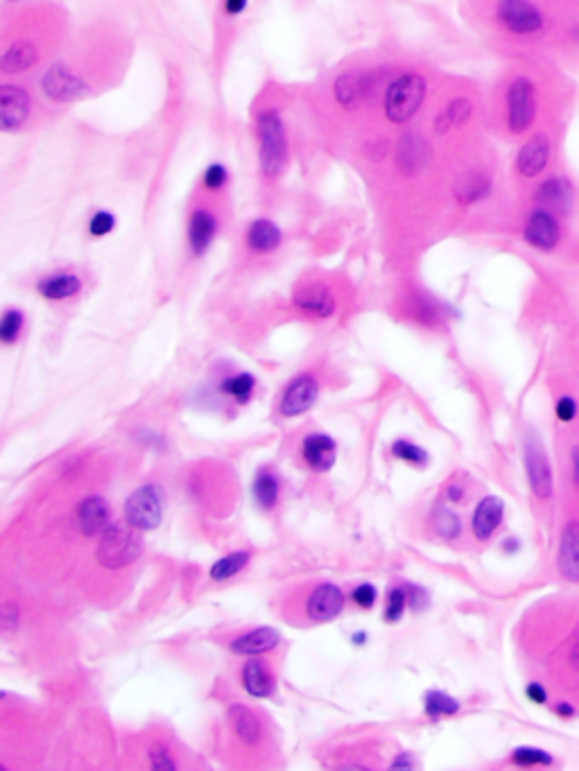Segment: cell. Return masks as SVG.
I'll return each instance as SVG.
<instances>
[{"label":"cell","instance_id":"28","mask_svg":"<svg viewBox=\"0 0 579 771\" xmlns=\"http://www.w3.org/2000/svg\"><path fill=\"white\" fill-rule=\"evenodd\" d=\"M39 48L32 41H14L10 48L5 50L3 59H0V71L5 75L23 73L37 64Z\"/></svg>","mask_w":579,"mask_h":771},{"label":"cell","instance_id":"34","mask_svg":"<svg viewBox=\"0 0 579 771\" xmlns=\"http://www.w3.org/2000/svg\"><path fill=\"white\" fill-rule=\"evenodd\" d=\"M249 557H252V554L243 550V552H233V554H229V557L215 561L211 566V579L213 582H227V579H231L233 575H238L240 570L247 566Z\"/></svg>","mask_w":579,"mask_h":771},{"label":"cell","instance_id":"35","mask_svg":"<svg viewBox=\"0 0 579 771\" xmlns=\"http://www.w3.org/2000/svg\"><path fill=\"white\" fill-rule=\"evenodd\" d=\"M432 527H435V534L444 541H453L462 534V521L460 516L451 509H439L435 518H432Z\"/></svg>","mask_w":579,"mask_h":771},{"label":"cell","instance_id":"47","mask_svg":"<svg viewBox=\"0 0 579 771\" xmlns=\"http://www.w3.org/2000/svg\"><path fill=\"white\" fill-rule=\"evenodd\" d=\"M408 591L412 593V609L414 611H423V609H428V604H430V600H428V593L426 591H423V588H419V586H408Z\"/></svg>","mask_w":579,"mask_h":771},{"label":"cell","instance_id":"15","mask_svg":"<svg viewBox=\"0 0 579 771\" xmlns=\"http://www.w3.org/2000/svg\"><path fill=\"white\" fill-rule=\"evenodd\" d=\"M369 91H371V75L358 73V71L340 75L333 86L335 100L340 102V107L347 111H356L365 105Z\"/></svg>","mask_w":579,"mask_h":771},{"label":"cell","instance_id":"36","mask_svg":"<svg viewBox=\"0 0 579 771\" xmlns=\"http://www.w3.org/2000/svg\"><path fill=\"white\" fill-rule=\"evenodd\" d=\"M512 765L516 767H550L555 765V758L550 756L548 751L537 749V747H518L512 753Z\"/></svg>","mask_w":579,"mask_h":771},{"label":"cell","instance_id":"42","mask_svg":"<svg viewBox=\"0 0 579 771\" xmlns=\"http://www.w3.org/2000/svg\"><path fill=\"white\" fill-rule=\"evenodd\" d=\"M150 762L157 771H175L177 769L175 758H172V753L168 751V747L163 742H157L150 747Z\"/></svg>","mask_w":579,"mask_h":771},{"label":"cell","instance_id":"53","mask_svg":"<svg viewBox=\"0 0 579 771\" xmlns=\"http://www.w3.org/2000/svg\"><path fill=\"white\" fill-rule=\"evenodd\" d=\"M464 498V489L457 487V484H453V487H448V500L453 502H460Z\"/></svg>","mask_w":579,"mask_h":771},{"label":"cell","instance_id":"31","mask_svg":"<svg viewBox=\"0 0 579 771\" xmlns=\"http://www.w3.org/2000/svg\"><path fill=\"white\" fill-rule=\"evenodd\" d=\"M252 493L258 507L272 509L276 505V500H279V480H276V475L263 469L256 475Z\"/></svg>","mask_w":579,"mask_h":771},{"label":"cell","instance_id":"50","mask_svg":"<svg viewBox=\"0 0 579 771\" xmlns=\"http://www.w3.org/2000/svg\"><path fill=\"white\" fill-rule=\"evenodd\" d=\"M412 767H414V762H412L410 753H403V756H399L392 762V769H412Z\"/></svg>","mask_w":579,"mask_h":771},{"label":"cell","instance_id":"14","mask_svg":"<svg viewBox=\"0 0 579 771\" xmlns=\"http://www.w3.org/2000/svg\"><path fill=\"white\" fill-rule=\"evenodd\" d=\"M494 193V181L485 170L471 168L460 175L455 184V199L460 206H478Z\"/></svg>","mask_w":579,"mask_h":771},{"label":"cell","instance_id":"26","mask_svg":"<svg viewBox=\"0 0 579 771\" xmlns=\"http://www.w3.org/2000/svg\"><path fill=\"white\" fill-rule=\"evenodd\" d=\"M243 686L249 695L256 699H267L274 692V677L270 672V665L261 658H252L243 667Z\"/></svg>","mask_w":579,"mask_h":771},{"label":"cell","instance_id":"37","mask_svg":"<svg viewBox=\"0 0 579 771\" xmlns=\"http://www.w3.org/2000/svg\"><path fill=\"white\" fill-rule=\"evenodd\" d=\"M23 331V313L21 310H7V313L3 315V319H0V342H3L5 346L14 344L16 340H19V335Z\"/></svg>","mask_w":579,"mask_h":771},{"label":"cell","instance_id":"25","mask_svg":"<svg viewBox=\"0 0 579 771\" xmlns=\"http://www.w3.org/2000/svg\"><path fill=\"white\" fill-rule=\"evenodd\" d=\"M37 290L43 299L48 301H64L75 297L82 290V279L71 272H57L50 276H43L37 283Z\"/></svg>","mask_w":579,"mask_h":771},{"label":"cell","instance_id":"40","mask_svg":"<svg viewBox=\"0 0 579 771\" xmlns=\"http://www.w3.org/2000/svg\"><path fill=\"white\" fill-rule=\"evenodd\" d=\"M405 604H408V591H405V588H394L390 597H387L385 620L387 622H399L403 611H405Z\"/></svg>","mask_w":579,"mask_h":771},{"label":"cell","instance_id":"55","mask_svg":"<svg viewBox=\"0 0 579 771\" xmlns=\"http://www.w3.org/2000/svg\"><path fill=\"white\" fill-rule=\"evenodd\" d=\"M365 640H367V638H365V634H362V636L358 634L356 638H353V643H356V645H360V643H365Z\"/></svg>","mask_w":579,"mask_h":771},{"label":"cell","instance_id":"29","mask_svg":"<svg viewBox=\"0 0 579 771\" xmlns=\"http://www.w3.org/2000/svg\"><path fill=\"white\" fill-rule=\"evenodd\" d=\"M473 116V102L469 98H455L448 102V107L439 114L437 118V132H448V129L462 127L471 120Z\"/></svg>","mask_w":579,"mask_h":771},{"label":"cell","instance_id":"21","mask_svg":"<svg viewBox=\"0 0 579 771\" xmlns=\"http://www.w3.org/2000/svg\"><path fill=\"white\" fill-rule=\"evenodd\" d=\"M109 505L102 496H91L80 502L77 507V527L84 536H98L107 530L109 523Z\"/></svg>","mask_w":579,"mask_h":771},{"label":"cell","instance_id":"1","mask_svg":"<svg viewBox=\"0 0 579 771\" xmlns=\"http://www.w3.org/2000/svg\"><path fill=\"white\" fill-rule=\"evenodd\" d=\"M541 116V89L532 75L518 73L505 89V127L512 136L530 134Z\"/></svg>","mask_w":579,"mask_h":771},{"label":"cell","instance_id":"38","mask_svg":"<svg viewBox=\"0 0 579 771\" xmlns=\"http://www.w3.org/2000/svg\"><path fill=\"white\" fill-rule=\"evenodd\" d=\"M392 453H394V457H399V459H403V462L414 464V466H426L428 464L426 450L417 444H410V441H405V439L394 441Z\"/></svg>","mask_w":579,"mask_h":771},{"label":"cell","instance_id":"23","mask_svg":"<svg viewBox=\"0 0 579 771\" xmlns=\"http://www.w3.org/2000/svg\"><path fill=\"white\" fill-rule=\"evenodd\" d=\"M229 724L233 733H236V738L247 744V747H254V744L261 742L263 738V726H261V719L256 717L254 710H249L245 704H233L229 706Z\"/></svg>","mask_w":579,"mask_h":771},{"label":"cell","instance_id":"41","mask_svg":"<svg viewBox=\"0 0 579 771\" xmlns=\"http://www.w3.org/2000/svg\"><path fill=\"white\" fill-rule=\"evenodd\" d=\"M202 181L206 190H222L229 184V170L227 166H222V163H211V166L204 170Z\"/></svg>","mask_w":579,"mask_h":771},{"label":"cell","instance_id":"18","mask_svg":"<svg viewBox=\"0 0 579 771\" xmlns=\"http://www.w3.org/2000/svg\"><path fill=\"white\" fill-rule=\"evenodd\" d=\"M218 236V218L211 211L197 209L188 220V247L193 256H202Z\"/></svg>","mask_w":579,"mask_h":771},{"label":"cell","instance_id":"7","mask_svg":"<svg viewBox=\"0 0 579 771\" xmlns=\"http://www.w3.org/2000/svg\"><path fill=\"white\" fill-rule=\"evenodd\" d=\"M552 159H555V141L546 132L530 134L525 138V143L518 147L514 170L525 181H539L548 175Z\"/></svg>","mask_w":579,"mask_h":771},{"label":"cell","instance_id":"49","mask_svg":"<svg viewBox=\"0 0 579 771\" xmlns=\"http://www.w3.org/2000/svg\"><path fill=\"white\" fill-rule=\"evenodd\" d=\"M555 713L561 717V719H570L575 717V706L568 704V701H561V704L555 706Z\"/></svg>","mask_w":579,"mask_h":771},{"label":"cell","instance_id":"45","mask_svg":"<svg viewBox=\"0 0 579 771\" xmlns=\"http://www.w3.org/2000/svg\"><path fill=\"white\" fill-rule=\"evenodd\" d=\"M376 597H378V593L371 584H360L356 591H353V602L362 606V609H371V606L376 604Z\"/></svg>","mask_w":579,"mask_h":771},{"label":"cell","instance_id":"27","mask_svg":"<svg viewBox=\"0 0 579 771\" xmlns=\"http://www.w3.org/2000/svg\"><path fill=\"white\" fill-rule=\"evenodd\" d=\"M283 240L281 229L276 227L272 220H254L247 229V247L254 254H272L274 249H279Z\"/></svg>","mask_w":579,"mask_h":771},{"label":"cell","instance_id":"32","mask_svg":"<svg viewBox=\"0 0 579 771\" xmlns=\"http://www.w3.org/2000/svg\"><path fill=\"white\" fill-rule=\"evenodd\" d=\"M254 387H256V378L252 374H236V376H229V378L222 380L220 392L231 396L233 401L247 403L249 398H252Z\"/></svg>","mask_w":579,"mask_h":771},{"label":"cell","instance_id":"43","mask_svg":"<svg viewBox=\"0 0 579 771\" xmlns=\"http://www.w3.org/2000/svg\"><path fill=\"white\" fill-rule=\"evenodd\" d=\"M577 414H579V403H577V398H575V396L564 394V396H559V398H557V403H555V417H557L561 423H573V421L577 419Z\"/></svg>","mask_w":579,"mask_h":771},{"label":"cell","instance_id":"46","mask_svg":"<svg viewBox=\"0 0 579 771\" xmlns=\"http://www.w3.org/2000/svg\"><path fill=\"white\" fill-rule=\"evenodd\" d=\"M525 697L530 699L534 706H546V704H548V690L543 688L541 683H537V681L527 683V688H525Z\"/></svg>","mask_w":579,"mask_h":771},{"label":"cell","instance_id":"13","mask_svg":"<svg viewBox=\"0 0 579 771\" xmlns=\"http://www.w3.org/2000/svg\"><path fill=\"white\" fill-rule=\"evenodd\" d=\"M30 116V95L21 86L3 84L0 86V125L5 132L21 129Z\"/></svg>","mask_w":579,"mask_h":771},{"label":"cell","instance_id":"3","mask_svg":"<svg viewBox=\"0 0 579 771\" xmlns=\"http://www.w3.org/2000/svg\"><path fill=\"white\" fill-rule=\"evenodd\" d=\"M496 21L516 39H537L548 30V16L534 0H498Z\"/></svg>","mask_w":579,"mask_h":771},{"label":"cell","instance_id":"22","mask_svg":"<svg viewBox=\"0 0 579 771\" xmlns=\"http://www.w3.org/2000/svg\"><path fill=\"white\" fill-rule=\"evenodd\" d=\"M301 455H304V462L310 466V469L317 473H326L333 469L337 446L328 435L315 432V435H308L304 439V444H301Z\"/></svg>","mask_w":579,"mask_h":771},{"label":"cell","instance_id":"12","mask_svg":"<svg viewBox=\"0 0 579 771\" xmlns=\"http://www.w3.org/2000/svg\"><path fill=\"white\" fill-rule=\"evenodd\" d=\"M319 398V385L313 376H299L292 380V383L285 387V392L281 396L279 403V412L281 417H301L306 414L310 407L317 403Z\"/></svg>","mask_w":579,"mask_h":771},{"label":"cell","instance_id":"8","mask_svg":"<svg viewBox=\"0 0 579 771\" xmlns=\"http://www.w3.org/2000/svg\"><path fill=\"white\" fill-rule=\"evenodd\" d=\"M532 206L555 211L561 218H568L577 206V186L564 172H548L537 181L532 190Z\"/></svg>","mask_w":579,"mask_h":771},{"label":"cell","instance_id":"17","mask_svg":"<svg viewBox=\"0 0 579 771\" xmlns=\"http://www.w3.org/2000/svg\"><path fill=\"white\" fill-rule=\"evenodd\" d=\"M295 306L301 310V313L324 319L335 313L337 303L331 288H326L322 283H310L306 288L295 292Z\"/></svg>","mask_w":579,"mask_h":771},{"label":"cell","instance_id":"16","mask_svg":"<svg viewBox=\"0 0 579 771\" xmlns=\"http://www.w3.org/2000/svg\"><path fill=\"white\" fill-rule=\"evenodd\" d=\"M344 609V593L335 584H319L308 597L306 611L315 622L335 620Z\"/></svg>","mask_w":579,"mask_h":771},{"label":"cell","instance_id":"51","mask_svg":"<svg viewBox=\"0 0 579 771\" xmlns=\"http://www.w3.org/2000/svg\"><path fill=\"white\" fill-rule=\"evenodd\" d=\"M570 663H573L575 670H579V631L573 640V645H570Z\"/></svg>","mask_w":579,"mask_h":771},{"label":"cell","instance_id":"5","mask_svg":"<svg viewBox=\"0 0 579 771\" xmlns=\"http://www.w3.org/2000/svg\"><path fill=\"white\" fill-rule=\"evenodd\" d=\"M141 552L143 545L136 534V527L129 523H111L107 530L100 534L98 554H95V557H98L100 566L109 570H120L125 566H132V563L141 557Z\"/></svg>","mask_w":579,"mask_h":771},{"label":"cell","instance_id":"9","mask_svg":"<svg viewBox=\"0 0 579 771\" xmlns=\"http://www.w3.org/2000/svg\"><path fill=\"white\" fill-rule=\"evenodd\" d=\"M125 518L129 525L141 532L157 530L163 518V496L159 487H154V484L138 487L125 502Z\"/></svg>","mask_w":579,"mask_h":771},{"label":"cell","instance_id":"10","mask_svg":"<svg viewBox=\"0 0 579 771\" xmlns=\"http://www.w3.org/2000/svg\"><path fill=\"white\" fill-rule=\"evenodd\" d=\"M525 473L534 496L539 500H548L552 496L555 480H552V469L546 457V450L541 448V444L534 437L525 441Z\"/></svg>","mask_w":579,"mask_h":771},{"label":"cell","instance_id":"39","mask_svg":"<svg viewBox=\"0 0 579 771\" xmlns=\"http://www.w3.org/2000/svg\"><path fill=\"white\" fill-rule=\"evenodd\" d=\"M114 227H116V215L109 211H98L95 215H91L89 220V233L93 238L109 236V233L114 231Z\"/></svg>","mask_w":579,"mask_h":771},{"label":"cell","instance_id":"19","mask_svg":"<svg viewBox=\"0 0 579 771\" xmlns=\"http://www.w3.org/2000/svg\"><path fill=\"white\" fill-rule=\"evenodd\" d=\"M557 568L566 582L579 584V523H568L561 532Z\"/></svg>","mask_w":579,"mask_h":771},{"label":"cell","instance_id":"2","mask_svg":"<svg viewBox=\"0 0 579 771\" xmlns=\"http://www.w3.org/2000/svg\"><path fill=\"white\" fill-rule=\"evenodd\" d=\"M258 163L265 177H279L288 163V138L283 118L276 109H263L256 116Z\"/></svg>","mask_w":579,"mask_h":771},{"label":"cell","instance_id":"11","mask_svg":"<svg viewBox=\"0 0 579 771\" xmlns=\"http://www.w3.org/2000/svg\"><path fill=\"white\" fill-rule=\"evenodd\" d=\"M41 86L43 93L55 102H71L89 91V86L84 84L82 77H77L66 64L50 66V71L43 75Z\"/></svg>","mask_w":579,"mask_h":771},{"label":"cell","instance_id":"30","mask_svg":"<svg viewBox=\"0 0 579 771\" xmlns=\"http://www.w3.org/2000/svg\"><path fill=\"white\" fill-rule=\"evenodd\" d=\"M428 145L419 136H405L399 147V163L405 172H417L426 166Z\"/></svg>","mask_w":579,"mask_h":771},{"label":"cell","instance_id":"24","mask_svg":"<svg viewBox=\"0 0 579 771\" xmlns=\"http://www.w3.org/2000/svg\"><path fill=\"white\" fill-rule=\"evenodd\" d=\"M281 643V634L272 627H261L254 631H247V634L238 636L236 640H231V652L243 654V656H256V654H265L272 652L274 647H279Z\"/></svg>","mask_w":579,"mask_h":771},{"label":"cell","instance_id":"48","mask_svg":"<svg viewBox=\"0 0 579 771\" xmlns=\"http://www.w3.org/2000/svg\"><path fill=\"white\" fill-rule=\"evenodd\" d=\"M249 0H224V12L229 16H238L247 10Z\"/></svg>","mask_w":579,"mask_h":771},{"label":"cell","instance_id":"33","mask_svg":"<svg viewBox=\"0 0 579 771\" xmlns=\"http://www.w3.org/2000/svg\"><path fill=\"white\" fill-rule=\"evenodd\" d=\"M423 706H426V715L430 719H435V722L439 717L460 713V701L453 699L451 695H446L442 690H430L426 695V704Z\"/></svg>","mask_w":579,"mask_h":771},{"label":"cell","instance_id":"52","mask_svg":"<svg viewBox=\"0 0 579 771\" xmlns=\"http://www.w3.org/2000/svg\"><path fill=\"white\" fill-rule=\"evenodd\" d=\"M570 457H573V482H575V487L579 489V446L573 448V455Z\"/></svg>","mask_w":579,"mask_h":771},{"label":"cell","instance_id":"6","mask_svg":"<svg viewBox=\"0 0 579 771\" xmlns=\"http://www.w3.org/2000/svg\"><path fill=\"white\" fill-rule=\"evenodd\" d=\"M564 218L555 211L543 209V206H532L527 211L521 229V238L530 249L539 254H555L564 242Z\"/></svg>","mask_w":579,"mask_h":771},{"label":"cell","instance_id":"20","mask_svg":"<svg viewBox=\"0 0 579 771\" xmlns=\"http://www.w3.org/2000/svg\"><path fill=\"white\" fill-rule=\"evenodd\" d=\"M505 516V502L498 496H487L480 500V505L475 507L473 514V534L478 541H489L491 536L496 534V530L503 523Z\"/></svg>","mask_w":579,"mask_h":771},{"label":"cell","instance_id":"44","mask_svg":"<svg viewBox=\"0 0 579 771\" xmlns=\"http://www.w3.org/2000/svg\"><path fill=\"white\" fill-rule=\"evenodd\" d=\"M0 622H3V629L7 634L19 627V604L16 602H5L3 609H0Z\"/></svg>","mask_w":579,"mask_h":771},{"label":"cell","instance_id":"54","mask_svg":"<svg viewBox=\"0 0 579 771\" xmlns=\"http://www.w3.org/2000/svg\"><path fill=\"white\" fill-rule=\"evenodd\" d=\"M570 37H573V43L575 46H579V23L573 25V30H570Z\"/></svg>","mask_w":579,"mask_h":771},{"label":"cell","instance_id":"4","mask_svg":"<svg viewBox=\"0 0 579 771\" xmlns=\"http://www.w3.org/2000/svg\"><path fill=\"white\" fill-rule=\"evenodd\" d=\"M426 80L419 73H403L385 93V116L394 125H405L417 116L426 100Z\"/></svg>","mask_w":579,"mask_h":771}]
</instances>
